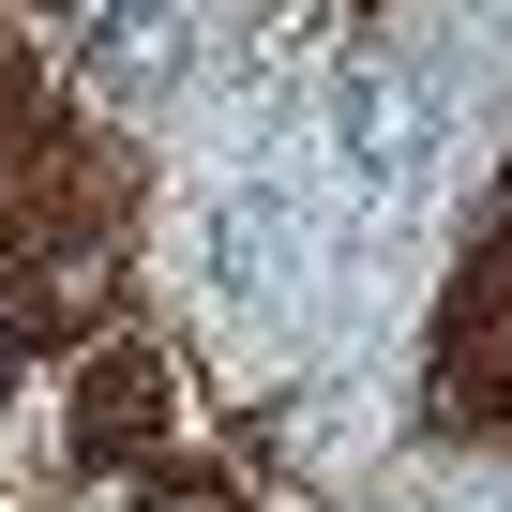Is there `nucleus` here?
<instances>
[{
  "instance_id": "obj_1",
  "label": "nucleus",
  "mask_w": 512,
  "mask_h": 512,
  "mask_svg": "<svg viewBox=\"0 0 512 512\" xmlns=\"http://www.w3.org/2000/svg\"><path fill=\"white\" fill-rule=\"evenodd\" d=\"M437 151H452V121H437V76L422 61H347L332 76V106H317V196H347V211H407L422 181H437Z\"/></svg>"
}]
</instances>
